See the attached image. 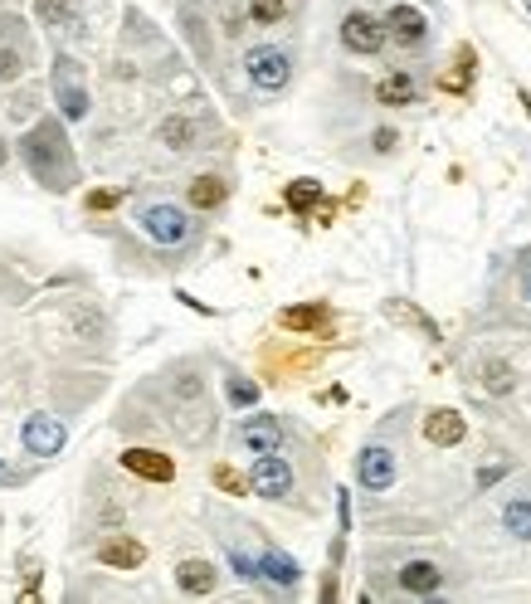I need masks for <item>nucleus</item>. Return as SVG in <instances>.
Here are the masks:
<instances>
[{
	"label": "nucleus",
	"instance_id": "obj_16",
	"mask_svg": "<svg viewBox=\"0 0 531 604\" xmlns=\"http://www.w3.org/2000/svg\"><path fill=\"white\" fill-rule=\"evenodd\" d=\"M98 561H103V566H113V570H137L142 561H147V551H142L137 541H127V536H122V541H103Z\"/></svg>",
	"mask_w": 531,
	"mask_h": 604
},
{
	"label": "nucleus",
	"instance_id": "obj_15",
	"mask_svg": "<svg viewBox=\"0 0 531 604\" xmlns=\"http://www.w3.org/2000/svg\"><path fill=\"white\" fill-rule=\"evenodd\" d=\"M35 15L54 30H83V15H78L74 0H35Z\"/></svg>",
	"mask_w": 531,
	"mask_h": 604
},
{
	"label": "nucleus",
	"instance_id": "obj_36",
	"mask_svg": "<svg viewBox=\"0 0 531 604\" xmlns=\"http://www.w3.org/2000/svg\"><path fill=\"white\" fill-rule=\"evenodd\" d=\"M0 473H5V463H0Z\"/></svg>",
	"mask_w": 531,
	"mask_h": 604
},
{
	"label": "nucleus",
	"instance_id": "obj_20",
	"mask_svg": "<svg viewBox=\"0 0 531 604\" xmlns=\"http://www.w3.org/2000/svg\"><path fill=\"white\" fill-rule=\"evenodd\" d=\"M288 332H317V327H327V307L322 302H307V307H288L283 317H278Z\"/></svg>",
	"mask_w": 531,
	"mask_h": 604
},
{
	"label": "nucleus",
	"instance_id": "obj_35",
	"mask_svg": "<svg viewBox=\"0 0 531 604\" xmlns=\"http://www.w3.org/2000/svg\"><path fill=\"white\" fill-rule=\"evenodd\" d=\"M0 161H5V147H0Z\"/></svg>",
	"mask_w": 531,
	"mask_h": 604
},
{
	"label": "nucleus",
	"instance_id": "obj_1",
	"mask_svg": "<svg viewBox=\"0 0 531 604\" xmlns=\"http://www.w3.org/2000/svg\"><path fill=\"white\" fill-rule=\"evenodd\" d=\"M25 166H30V176H35L39 186H49V190L74 186V151L64 142L59 122L30 127V137H25Z\"/></svg>",
	"mask_w": 531,
	"mask_h": 604
},
{
	"label": "nucleus",
	"instance_id": "obj_2",
	"mask_svg": "<svg viewBox=\"0 0 531 604\" xmlns=\"http://www.w3.org/2000/svg\"><path fill=\"white\" fill-rule=\"evenodd\" d=\"M49 88H54V103H59L64 122H83L88 117V83H83V64H78L74 54H54Z\"/></svg>",
	"mask_w": 531,
	"mask_h": 604
},
{
	"label": "nucleus",
	"instance_id": "obj_9",
	"mask_svg": "<svg viewBox=\"0 0 531 604\" xmlns=\"http://www.w3.org/2000/svg\"><path fill=\"white\" fill-rule=\"evenodd\" d=\"M234 444L249 453H278L283 449V424L273 415H249L239 429H234Z\"/></svg>",
	"mask_w": 531,
	"mask_h": 604
},
{
	"label": "nucleus",
	"instance_id": "obj_23",
	"mask_svg": "<svg viewBox=\"0 0 531 604\" xmlns=\"http://www.w3.org/2000/svg\"><path fill=\"white\" fill-rule=\"evenodd\" d=\"M512 385H517V371L507 361H488L483 366V390L488 395H512Z\"/></svg>",
	"mask_w": 531,
	"mask_h": 604
},
{
	"label": "nucleus",
	"instance_id": "obj_29",
	"mask_svg": "<svg viewBox=\"0 0 531 604\" xmlns=\"http://www.w3.org/2000/svg\"><path fill=\"white\" fill-rule=\"evenodd\" d=\"M215 483H220L225 492H244V488H249V478H239V473H234V468H225V463L215 468Z\"/></svg>",
	"mask_w": 531,
	"mask_h": 604
},
{
	"label": "nucleus",
	"instance_id": "obj_17",
	"mask_svg": "<svg viewBox=\"0 0 531 604\" xmlns=\"http://www.w3.org/2000/svg\"><path fill=\"white\" fill-rule=\"evenodd\" d=\"M176 585H181L186 595H210V590H215V566H210V561H181Z\"/></svg>",
	"mask_w": 531,
	"mask_h": 604
},
{
	"label": "nucleus",
	"instance_id": "obj_4",
	"mask_svg": "<svg viewBox=\"0 0 531 604\" xmlns=\"http://www.w3.org/2000/svg\"><path fill=\"white\" fill-rule=\"evenodd\" d=\"M244 74H249V83H254L259 93H283L288 78H293V54L278 49V44H254V49L244 54Z\"/></svg>",
	"mask_w": 531,
	"mask_h": 604
},
{
	"label": "nucleus",
	"instance_id": "obj_19",
	"mask_svg": "<svg viewBox=\"0 0 531 604\" xmlns=\"http://www.w3.org/2000/svg\"><path fill=\"white\" fill-rule=\"evenodd\" d=\"M225 195H229V186L220 176H195L190 181V205L195 210H215V205H225Z\"/></svg>",
	"mask_w": 531,
	"mask_h": 604
},
{
	"label": "nucleus",
	"instance_id": "obj_33",
	"mask_svg": "<svg viewBox=\"0 0 531 604\" xmlns=\"http://www.w3.org/2000/svg\"><path fill=\"white\" fill-rule=\"evenodd\" d=\"M522 293H527V302H531V273H527V283H522Z\"/></svg>",
	"mask_w": 531,
	"mask_h": 604
},
{
	"label": "nucleus",
	"instance_id": "obj_13",
	"mask_svg": "<svg viewBox=\"0 0 531 604\" xmlns=\"http://www.w3.org/2000/svg\"><path fill=\"white\" fill-rule=\"evenodd\" d=\"M376 103H385V108H410V103H419V83L405 69L400 74H385L376 83Z\"/></svg>",
	"mask_w": 531,
	"mask_h": 604
},
{
	"label": "nucleus",
	"instance_id": "obj_11",
	"mask_svg": "<svg viewBox=\"0 0 531 604\" xmlns=\"http://www.w3.org/2000/svg\"><path fill=\"white\" fill-rule=\"evenodd\" d=\"M122 468L137 473V478H147V483H171L176 478V463L156 449H127L122 453Z\"/></svg>",
	"mask_w": 531,
	"mask_h": 604
},
{
	"label": "nucleus",
	"instance_id": "obj_6",
	"mask_svg": "<svg viewBox=\"0 0 531 604\" xmlns=\"http://www.w3.org/2000/svg\"><path fill=\"white\" fill-rule=\"evenodd\" d=\"M249 488L268 497V502H278V497H288L293 492V468H288V458H278V453H259L254 458V468H249Z\"/></svg>",
	"mask_w": 531,
	"mask_h": 604
},
{
	"label": "nucleus",
	"instance_id": "obj_12",
	"mask_svg": "<svg viewBox=\"0 0 531 604\" xmlns=\"http://www.w3.org/2000/svg\"><path fill=\"white\" fill-rule=\"evenodd\" d=\"M463 415H454V410H434V415L424 419V439L429 444H439V449H454V444H463Z\"/></svg>",
	"mask_w": 531,
	"mask_h": 604
},
{
	"label": "nucleus",
	"instance_id": "obj_26",
	"mask_svg": "<svg viewBox=\"0 0 531 604\" xmlns=\"http://www.w3.org/2000/svg\"><path fill=\"white\" fill-rule=\"evenodd\" d=\"M225 395H229V405H239V410L259 405V385H254V380H244V376H229Z\"/></svg>",
	"mask_w": 531,
	"mask_h": 604
},
{
	"label": "nucleus",
	"instance_id": "obj_32",
	"mask_svg": "<svg viewBox=\"0 0 531 604\" xmlns=\"http://www.w3.org/2000/svg\"><path fill=\"white\" fill-rule=\"evenodd\" d=\"M113 200H117V190H98V195H93V205H98V210H108Z\"/></svg>",
	"mask_w": 531,
	"mask_h": 604
},
{
	"label": "nucleus",
	"instance_id": "obj_27",
	"mask_svg": "<svg viewBox=\"0 0 531 604\" xmlns=\"http://www.w3.org/2000/svg\"><path fill=\"white\" fill-rule=\"evenodd\" d=\"M229 566H234V575H239V580H259V575H264V566H259L254 556H244L239 546H229Z\"/></svg>",
	"mask_w": 531,
	"mask_h": 604
},
{
	"label": "nucleus",
	"instance_id": "obj_10",
	"mask_svg": "<svg viewBox=\"0 0 531 604\" xmlns=\"http://www.w3.org/2000/svg\"><path fill=\"white\" fill-rule=\"evenodd\" d=\"M385 30L395 44H405V49H419L424 39H429V20L419 15L415 5H395L390 15H385Z\"/></svg>",
	"mask_w": 531,
	"mask_h": 604
},
{
	"label": "nucleus",
	"instance_id": "obj_8",
	"mask_svg": "<svg viewBox=\"0 0 531 604\" xmlns=\"http://www.w3.org/2000/svg\"><path fill=\"white\" fill-rule=\"evenodd\" d=\"M356 483L366 492L395 488V453L385 449V444H366L361 458H356Z\"/></svg>",
	"mask_w": 531,
	"mask_h": 604
},
{
	"label": "nucleus",
	"instance_id": "obj_30",
	"mask_svg": "<svg viewBox=\"0 0 531 604\" xmlns=\"http://www.w3.org/2000/svg\"><path fill=\"white\" fill-rule=\"evenodd\" d=\"M497 478H502V468H483V473H478V488H493Z\"/></svg>",
	"mask_w": 531,
	"mask_h": 604
},
{
	"label": "nucleus",
	"instance_id": "obj_31",
	"mask_svg": "<svg viewBox=\"0 0 531 604\" xmlns=\"http://www.w3.org/2000/svg\"><path fill=\"white\" fill-rule=\"evenodd\" d=\"M395 142H400L395 132H376V151H390V147H395Z\"/></svg>",
	"mask_w": 531,
	"mask_h": 604
},
{
	"label": "nucleus",
	"instance_id": "obj_28",
	"mask_svg": "<svg viewBox=\"0 0 531 604\" xmlns=\"http://www.w3.org/2000/svg\"><path fill=\"white\" fill-rule=\"evenodd\" d=\"M25 69V59H20V49H0V83H10V78H20Z\"/></svg>",
	"mask_w": 531,
	"mask_h": 604
},
{
	"label": "nucleus",
	"instance_id": "obj_34",
	"mask_svg": "<svg viewBox=\"0 0 531 604\" xmlns=\"http://www.w3.org/2000/svg\"><path fill=\"white\" fill-rule=\"evenodd\" d=\"M522 103H527V113H531V93H522Z\"/></svg>",
	"mask_w": 531,
	"mask_h": 604
},
{
	"label": "nucleus",
	"instance_id": "obj_3",
	"mask_svg": "<svg viewBox=\"0 0 531 604\" xmlns=\"http://www.w3.org/2000/svg\"><path fill=\"white\" fill-rule=\"evenodd\" d=\"M137 225L147 229V239H156L161 249H181V244H190V234H195V220H190L181 205H166V200L142 205L137 210Z\"/></svg>",
	"mask_w": 531,
	"mask_h": 604
},
{
	"label": "nucleus",
	"instance_id": "obj_24",
	"mask_svg": "<svg viewBox=\"0 0 531 604\" xmlns=\"http://www.w3.org/2000/svg\"><path fill=\"white\" fill-rule=\"evenodd\" d=\"M317 200H322V186L317 181H293L288 186V210H298V215H307Z\"/></svg>",
	"mask_w": 531,
	"mask_h": 604
},
{
	"label": "nucleus",
	"instance_id": "obj_7",
	"mask_svg": "<svg viewBox=\"0 0 531 604\" xmlns=\"http://www.w3.org/2000/svg\"><path fill=\"white\" fill-rule=\"evenodd\" d=\"M20 439H25V453L54 458V453H64V444H69V429H64L54 415H30L25 429H20Z\"/></svg>",
	"mask_w": 531,
	"mask_h": 604
},
{
	"label": "nucleus",
	"instance_id": "obj_25",
	"mask_svg": "<svg viewBox=\"0 0 531 604\" xmlns=\"http://www.w3.org/2000/svg\"><path fill=\"white\" fill-rule=\"evenodd\" d=\"M288 15V0H249V25H278Z\"/></svg>",
	"mask_w": 531,
	"mask_h": 604
},
{
	"label": "nucleus",
	"instance_id": "obj_22",
	"mask_svg": "<svg viewBox=\"0 0 531 604\" xmlns=\"http://www.w3.org/2000/svg\"><path fill=\"white\" fill-rule=\"evenodd\" d=\"M502 527L512 531L517 541H531V497H512L502 507Z\"/></svg>",
	"mask_w": 531,
	"mask_h": 604
},
{
	"label": "nucleus",
	"instance_id": "obj_21",
	"mask_svg": "<svg viewBox=\"0 0 531 604\" xmlns=\"http://www.w3.org/2000/svg\"><path fill=\"white\" fill-rule=\"evenodd\" d=\"M156 137H161V142H166V147H171V151H186V147H195V137H200V127H195L190 117H166Z\"/></svg>",
	"mask_w": 531,
	"mask_h": 604
},
{
	"label": "nucleus",
	"instance_id": "obj_5",
	"mask_svg": "<svg viewBox=\"0 0 531 604\" xmlns=\"http://www.w3.org/2000/svg\"><path fill=\"white\" fill-rule=\"evenodd\" d=\"M385 39H390L385 20H376L371 10H346L342 44L351 49V54H380V49H385Z\"/></svg>",
	"mask_w": 531,
	"mask_h": 604
},
{
	"label": "nucleus",
	"instance_id": "obj_18",
	"mask_svg": "<svg viewBox=\"0 0 531 604\" xmlns=\"http://www.w3.org/2000/svg\"><path fill=\"white\" fill-rule=\"evenodd\" d=\"M259 566H264V575L278 585V590H293V585H298V575H303L298 561H293V556H283V551H264V561H259Z\"/></svg>",
	"mask_w": 531,
	"mask_h": 604
},
{
	"label": "nucleus",
	"instance_id": "obj_14",
	"mask_svg": "<svg viewBox=\"0 0 531 604\" xmlns=\"http://www.w3.org/2000/svg\"><path fill=\"white\" fill-rule=\"evenodd\" d=\"M444 585V570L434 566V561H410V566H400V590H410V595H434Z\"/></svg>",
	"mask_w": 531,
	"mask_h": 604
}]
</instances>
